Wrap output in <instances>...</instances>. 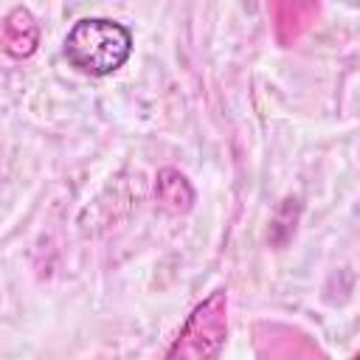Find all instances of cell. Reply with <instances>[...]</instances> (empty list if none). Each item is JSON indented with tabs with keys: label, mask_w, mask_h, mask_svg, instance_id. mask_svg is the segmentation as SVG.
<instances>
[{
	"label": "cell",
	"mask_w": 360,
	"mask_h": 360,
	"mask_svg": "<svg viewBox=\"0 0 360 360\" xmlns=\"http://www.w3.org/2000/svg\"><path fill=\"white\" fill-rule=\"evenodd\" d=\"M62 53L73 70L104 79L121 70L132 56V31L110 17H82L68 28Z\"/></svg>",
	"instance_id": "1"
},
{
	"label": "cell",
	"mask_w": 360,
	"mask_h": 360,
	"mask_svg": "<svg viewBox=\"0 0 360 360\" xmlns=\"http://www.w3.org/2000/svg\"><path fill=\"white\" fill-rule=\"evenodd\" d=\"M228 340V292L211 290L183 321L163 360H219Z\"/></svg>",
	"instance_id": "2"
},
{
	"label": "cell",
	"mask_w": 360,
	"mask_h": 360,
	"mask_svg": "<svg viewBox=\"0 0 360 360\" xmlns=\"http://www.w3.org/2000/svg\"><path fill=\"white\" fill-rule=\"evenodd\" d=\"M155 197L172 214H186L194 205V188H191L188 177L177 169H169V166L160 169L155 177Z\"/></svg>",
	"instance_id": "4"
},
{
	"label": "cell",
	"mask_w": 360,
	"mask_h": 360,
	"mask_svg": "<svg viewBox=\"0 0 360 360\" xmlns=\"http://www.w3.org/2000/svg\"><path fill=\"white\" fill-rule=\"evenodd\" d=\"M352 360H360V352H357V354H354V357H352Z\"/></svg>",
	"instance_id": "5"
},
{
	"label": "cell",
	"mask_w": 360,
	"mask_h": 360,
	"mask_svg": "<svg viewBox=\"0 0 360 360\" xmlns=\"http://www.w3.org/2000/svg\"><path fill=\"white\" fill-rule=\"evenodd\" d=\"M39 45V25L25 6H14L3 20V51L14 59H25Z\"/></svg>",
	"instance_id": "3"
}]
</instances>
